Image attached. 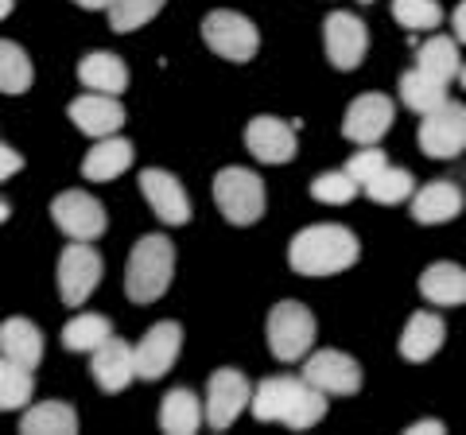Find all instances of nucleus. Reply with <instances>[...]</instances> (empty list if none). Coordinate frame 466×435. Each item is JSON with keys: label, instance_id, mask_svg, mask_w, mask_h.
Here are the masks:
<instances>
[{"label": "nucleus", "instance_id": "23", "mask_svg": "<svg viewBox=\"0 0 466 435\" xmlns=\"http://www.w3.org/2000/svg\"><path fill=\"white\" fill-rule=\"evenodd\" d=\"M78 82L86 86V90L121 97L128 90V66H125L121 55H113V51H90L78 63Z\"/></svg>", "mask_w": 466, "mask_h": 435}, {"label": "nucleus", "instance_id": "3", "mask_svg": "<svg viewBox=\"0 0 466 435\" xmlns=\"http://www.w3.org/2000/svg\"><path fill=\"white\" fill-rule=\"evenodd\" d=\"M175 277V245L164 234H144L125 265V292L133 303H156Z\"/></svg>", "mask_w": 466, "mask_h": 435}, {"label": "nucleus", "instance_id": "13", "mask_svg": "<svg viewBox=\"0 0 466 435\" xmlns=\"http://www.w3.org/2000/svg\"><path fill=\"white\" fill-rule=\"evenodd\" d=\"M303 377L327 397H354L361 389V366L342 350H315L303 361Z\"/></svg>", "mask_w": 466, "mask_h": 435}, {"label": "nucleus", "instance_id": "41", "mask_svg": "<svg viewBox=\"0 0 466 435\" xmlns=\"http://www.w3.org/2000/svg\"><path fill=\"white\" fill-rule=\"evenodd\" d=\"M0 16H12V0H0Z\"/></svg>", "mask_w": 466, "mask_h": 435}, {"label": "nucleus", "instance_id": "9", "mask_svg": "<svg viewBox=\"0 0 466 435\" xmlns=\"http://www.w3.org/2000/svg\"><path fill=\"white\" fill-rule=\"evenodd\" d=\"M51 218L70 241H97L109 226L106 207L90 191H78V187L75 191H63L51 202Z\"/></svg>", "mask_w": 466, "mask_h": 435}, {"label": "nucleus", "instance_id": "18", "mask_svg": "<svg viewBox=\"0 0 466 435\" xmlns=\"http://www.w3.org/2000/svg\"><path fill=\"white\" fill-rule=\"evenodd\" d=\"M179 350H183V327L179 323H156L148 335L137 342V373H140V381H159V377L175 366Z\"/></svg>", "mask_w": 466, "mask_h": 435}, {"label": "nucleus", "instance_id": "27", "mask_svg": "<svg viewBox=\"0 0 466 435\" xmlns=\"http://www.w3.org/2000/svg\"><path fill=\"white\" fill-rule=\"evenodd\" d=\"M20 431L24 435H78V412L66 400H43L20 416Z\"/></svg>", "mask_w": 466, "mask_h": 435}, {"label": "nucleus", "instance_id": "14", "mask_svg": "<svg viewBox=\"0 0 466 435\" xmlns=\"http://www.w3.org/2000/svg\"><path fill=\"white\" fill-rule=\"evenodd\" d=\"M140 195L148 198L152 214H156L164 226H187V222H191V198H187L183 183L175 179L171 171L144 167V171H140Z\"/></svg>", "mask_w": 466, "mask_h": 435}, {"label": "nucleus", "instance_id": "40", "mask_svg": "<svg viewBox=\"0 0 466 435\" xmlns=\"http://www.w3.org/2000/svg\"><path fill=\"white\" fill-rule=\"evenodd\" d=\"M78 8H86V12H109V5L113 0H75Z\"/></svg>", "mask_w": 466, "mask_h": 435}, {"label": "nucleus", "instance_id": "38", "mask_svg": "<svg viewBox=\"0 0 466 435\" xmlns=\"http://www.w3.org/2000/svg\"><path fill=\"white\" fill-rule=\"evenodd\" d=\"M443 431H447L443 420H416V424L404 428V435H443Z\"/></svg>", "mask_w": 466, "mask_h": 435}, {"label": "nucleus", "instance_id": "32", "mask_svg": "<svg viewBox=\"0 0 466 435\" xmlns=\"http://www.w3.org/2000/svg\"><path fill=\"white\" fill-rule=\"evenodd\" d=\"M32 393H35L32 369L20 366V361H5V366H0V409H5V412L27 409Z\"/></svg>", "mask_w": 466, "mask_h": 435}, {"label": "nucleus", "instance_id": "8", "mask_svg": "<svg viewBox=\"0 0 466 435\" xmlns=\"http://www.w3.org/2000/svg\"><path fill=\"white\" fill-rule=\"evenodd\" d=\"M420 152L431 159H455L466 152V106L443 101L435 113L420 117Z\"/></svg>", "mask_w": 466, "mask_h": 435}, {"label": "nucleus", "instance_id": "20", "mask_svg": "<svg viewBox=\"0 0 466 435\" xmlns=\"http://www.w3.org/2000/svg\"><path fill=\"white\" fill-rule=\"evenodd\" d=\"M443 339H447V327H443V319L435 315V311H416L412 319L404 323L400 330V342H397V350L404 361H428L443 350Z\"/></svg>", "mask_w": 466, "mask_h": 435}, {"label": "nucleus", "instance_id": "37", "mask_svg": "<svg viewBox=\"0 0 466 435\" xmlns=\"http://www.w3.org/2000/svg\"><path fill=\"white\" fill-rule=\"evenodd\" d=\"M24 167V156L12 144H0V179H12Z\"/></svg>", "mask_w": 466, "mask_h": 435}, {"label": "nucleus", "instance_id": "36", "mask_svg": "<svg viewBox=\"0 0 466 435\" xmlns=\"http://www.w3.org/2000/svg\"><path fill=\"white\" fill-rule=\"evenodd\" d=\"M389 167V156L377 148V144H358V152L346 159V171L354 176L361 187H366L373 176H381V171Z\"/></svg>", "mask_w": 466, "mask_h": 435}, {"label": "nucleus", "instance_id": "12", "mask_svg": "<svg viewBox=\"0 0 466 435\" xmlns=\"http://www.w3.org/2000/svg\"><path fill=\"white\" fill-rule=\"evenodd\" d=\"M392 121H397V106L385 94H361L346 106L342 137L350 144H377L392 128Z\"/></svg>", "mask_w": 466, "mask_h": 435}, {"label": "nucleus", "instance_id": "5", "mask_svg": "<svg viewBox=\"0 0 466 435\" xmlns=\"http://www.w3.org/2000/svg\"><path fill=\"white\" fill-rule=\"evenodd\" d=\"M265 339L276 361H299L311 354L315 346V315L311 308H303L299 299H284L268 311Z\"/></svg>", "mask_w": 466, "mask_h": 435}, {"label": "nucleus", "instance_id": "34", "mask_svg": "<svg viewBox=\"0 0 466 435\" xmlns=\"http://www.w3.org/2000/svg\"><path fill=\"white\" fill-rule=\"evenodd\" d=\"M167 0H113L109 5V27L113 32H137V27L152 24L164 12Z\"/></svg>", "mask_w": 466, "mask_h": 435}, {"label": "nucleus", "instance_id": "17", "mask_svg": "<svg viewBox=\"0 0 466 435\" xmlns=\"http://www.w3.org/2000/svg\"><path fill=\"white\" fill-rule=\"evenodd\" d=\"M90 373H94L101 393H125V389L140 377L137 373V346H128L121 339L101 342L90 354Z\"/></svg>", "mask_w": 466, "mask_h": 435}, {"label": "nucleus", "instance_id": "28", "mask_svg": "<svg viewBox=\"0 0 466 435\" xmlns=\"http://www.w3.org/2000/svg\"><path fill=\"white\" fill-rule=\"evenodd\" d=\"M462 43L451 39V35H431L428 43H420L416 51V66H424L428 75H435L440 82H455L462 75V55H459Z\"/></svg>", "mask_w": 466, "mask_h": 435}, {"label": "nucleus", "instance_id": "1", "mask_svg": "<svg viewBox=\"0 0 466 435\" xmlns=\"http://www.w3.org/2000/svg\"><path fill=\"white\" fill-rule=\"evenodd\" d=\"M249 412L257 424H284L291 431H308L327 416V393L308 377H268L253 389Z\"/></svg>", "mask_w": 466, "mask_h": 435}, {"label": "nucleus", "instance_id": "2", "mask_svg": "<svg viewBox=\"0 0 466 435\" xmlns=\"http://www.w3.org/2000/svg\"><path fill=\"white\" fill-rule=\"evenodd\" d=\"M361 257L358 234L339 222L308 226L288 241V265L299 277H339V272L354 268Z\"/></svg>", "mask_w": 466, "mask_h": 435}, {"label": "nucleus", "instance_id": "33", "mask_svg": "<svg viewBox=\"0 0 466 435\" xmlns=\"http://www.w3.org/2000/svg\"><path fill=\"white\" fill-rule=\"evenodd\" d=\"M392 20H397L408 35L416 32H435L443 24L440 0H392Z\"/></svg>", "mask_w": 466, "mask_h": 435}, {"label": "nucleus", "instance_id": "22", "mask_svg": "<svg viewBox=\"0 0 466 435\" xmlns=\"http://www.w3.org/2000/svg\"><path fill=\"white\" fill-rule=\"evenodd\" d=\"M0 354L5 361H20V366L35 369L43 361V335L32 319L24 315H8L5 323H0Z\"/></svg>", "mask_w": 466, "mask_h": 435}, {"label": "nucleus", "instance_id": "42", "mask_svg": "<svg viewBox=\"0 0 466 435\" xmlns=\"http://www.w3.org/2000/svg\"><path fill=\"white\" fill-rule=\"evenodd\" d=\"M459 82H462V90H466V63H462V75H459Z\"/></svg>", "mask_w": 466, "mask_h": 435}, {"label": "nucleus", "instance_id": "6", "mask_svg": "<svg viewBox=\"0 0 466 435\" xmlns=\"http://www.w3.org/2000/svg\"><path fill=\"white\" fill-rule=\"evenodd\" d=\"M202 39H207V47L226 63H249L260 47L257 24L249 16H241V12H229V8H218L202 20Z\"/></svg>", "mask_w": 466, "mask_h": 435}, {"label": "nucleus", "instance_id": "21", "mask_svg": "<svg viewBox=\"0 0 466 435\" xmlns=\"http://www.w3.org/2000/svg\"><path fill=\"white\" fill-rule=\"evenodd\" d=\"M133 140L125 137H101L90 152L82 159V176L90 183H109L116 176H125L128 167H133Z\"/></svg>", "mask_w": 466, "mask_h": 435}, {"label": "nucleus", "instance_id": "35", "mask_svg": "<svg viewBox=\"0 0 466 435\" xmlns=\"http://www.w3.org/2000/svg\"><path fill=\"white\" fill-rule=\"evenodd\" d=\"M358 187L361 183L350 176L346 167L342 171H323V176H315V183H311V198L323 202V207H346V202L358 195Z\"/></svg>", "mask_w": 466, "mask_h": 435}, {"label": "nucleus", "instance_id": "25", "mask_svg": "<svg viewBox=\"0 0 466 435\" xmlns=\"http://www.w3.org/2000/svg\"><path fill=\"white\" fill-rule=\"evenodd\" d=\"M202 416H207V404L191 389H171L159 400V431L167 435H195L202 428Z\"/></svg>", "mask_w": 466, "mask_h": 435}, {"label": "nucleus", "instance_id": "16", "mask_svg": "<svg viewBox=\"0 0 466 435\" xmlns=\"http://www.w3.org/2000/svg\"><path fill=\"white\" fill-rule=\"evenodd\" d=\"M296 128H291L288 121H280V117L260 113V117H253L249 128H245V148H249L253 159H260V164L280 167V164H288V159H296Z\"/></svg>", "mask_w": 466, "mask_h": 435}, {"label": "nucleus", "instance_id": "7", "mask_svg": "<svg viewBox=\"0 0 466 435\" xmlns=\"http://www.w3.org/2000/svg\"><path fill=\"white\" fill-rule=\"evenodd\" d=\"M55 280H58V296H63L66 308H82V303L94 296V288L101 284V253L90 241L66 245L63 257H58Z\"/></svg>", "mask_w": 466, "mask_h": 435}, {"label": "nucleus", "instance_id": "15", "mask_svg": "<svg viewBox=\"0 0 466 435\" xmlns=\"http://www.w3.org/2000/svg\"><path fill=\"white\" fill-rule=\"evenodd\" d=\"M66 117L75 121L78 133L101 140V137H116V133H121V125H125V106L116 101V94H97V90H90V94H78L75 101H70V106H66Z\"/></svg>", "mask_w": 466, "mask_h": 435}, {"label": "nucleus", "instance_id": "31", "mask_svg": "<svg viewBox=\"0 0 466 435\" xmlns=\"http://www.w3.org/2000/svg\"><path fill=\"white\" fill-rule=\"evenodd\" d=\"M361 191H366L377 207H397V202L416 195V179H412V171H404V167H385L381 176H373Z\"/></svg>", "mask_w": 466, "mask_h": 435}, {"label": "nucleus", "instance_id": "11", "mask_svg": "<svg viewBox=\"0 0 466 435\" xmlns=\"http://www.w3.org/2000/svg\"><path fill=\"white\" fill-rule=\"evenodd\" d=\"M323 43H327V59L339 70H358L370 51V27L354 12H330L323 20Z\"/></svg>", "mask_w": 466, "mask_h": 435}, {"label": "nucleus", "instance_id": "26", "mask_svg": "<svg viewBox=\"0 0 466 435\" xmlns=\"http://www.w3.org/2000/svg\"><path fill=\"white\" fill-rule=\"evenodd\" d=\"M400 101L408 109L416 113V117H428V113H435L443 106V101H451L447 97V82H440L435 75H428L424 66H412L408 75H400Z\"/></svg>", "mask_w": 466, "mask_h": 435}, {"label": "nucleus", "instance_id": "29", "mask_svg": "<svg viewBox=\"0 0 466 435\" xmlns=\"http://www.w3.org/2000/svg\"><path fill=\"white\" fill-rule=\"evenodd\" d=\"M109 339H113V323L97 311H78L63 327V350H70V354H94L97 346Z\"/></svg>", "mask_w": 466, "mask_h": 435}, {"label": "nucleus", "instance_id": "30", "mask_svg": "<svg viewBox=\"0 0 466 435\" xmlns=\"http://www.w3.org/2000/svg\"><path fill=\"white\" fill-rule=\"evenodd\" d=\"M35 82V66L32 59L24 55V47H16L12 39L0 43V90H5L8 97H20L32 90Z\"/></svg>", "mask_w": 466, "mask_h": 435}, {"label": "nucleus", "instance_id": "39", "mask_svg": "<svg viewBox=\"0 0 466 435\" xmlns=\"http://www.w3.org/2000/svg\"><path fill=\"white\" fill-rule=\"evenodd\" d=\"M451 27H455V39L466 47V0H459V8H455V16H451Z\"/></svg>", "mask_w": 466, "mask_h": 435}, {"label": "nucleus", "instance_id": "43", "mask_svg": "<svg viewBox=\"0 0 466 435\" xmlns=\"http://www.w3.org/2000/svg\"><path fill=\"white\" fill-rule=\"evenodd\" d=\"M361 5H373V0H361Z\"/></svg>", "mask_w": 466, "mask_h": 435}, {"label": "nucleus", "instance_id": "10", "mask_svg": "<svg viewBox=\"0 0 466 435\" xmlns=\"http://www.w3.org/2000/svg\"><path fill=\"white\" fill-rule=\"evenodd\" d=\"M253 404V385L241 369H214L207 385V424L210 431H226L233 420Z\"/></svg>", "mask_w": 466, "mask_h": 435}, {"label": "nucleus", "instance_id": "19", "mask_svg": "<svg viewBox=\"0 0 466 435\" xmlns=\"http://www.w3.org/2000/svg\"><path fill=\"white\" fill-rule=\"evenodd\" d=\"M466 207V195L451 179H431L412 195V218L420 226H443L455 222Z\"/></svg>", "mask_w": 466, "mask_h": 435}, {"label": "nucleus", "instance_id": "24", "mask_svg": "<svg viewBox=\"0 0 466 435\" xmlns=\"http://www.w3.org/2000/svg\"><path fill=\"white\" fill-rule=\"evenodd\" d=\"M420 296L435 303V308H462L466 303V268L451 265V260L431 265L424 277H420Z\"/></svg>", "mask_w": 466, "mask_h": 435}, {"label": "nucleus", "instance_id": "4", "mask_svg": "<svg viewBox=\"0 0 466 435\" xmlns=\"http://www.w3.org/2000/svg\"><path fill=\"white\" fill-rule=\"evenodd\" d=\"M214 202L229 226H253L265 218V183L249 167H222L214 176Z\"/></svg>", "mask_w": 466, "mask_h": 435}]
</instances>
